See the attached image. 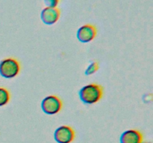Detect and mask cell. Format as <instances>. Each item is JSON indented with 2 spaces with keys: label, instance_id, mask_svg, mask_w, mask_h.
Wrapping results in <instances>:
<instances>
[{
  "label": "cell",
  "instance_id": "6da1fadb",
  "mask_svg": "<svg viewBox=\"0 0 153 143\" xmlns=\"http://www.w3.org/2000/svg\"><path fill=\"white\" fill-rule=\"evenodd\" d=\"M80 100L85 104H94L103 97V87L100 84L92 83L85 85L79 90Z\"/></svg>",
  "mask_w": 153,
  "mask_h": 143
},
{
  "label": "cell",
  "instance_id": "3957f363",
  "mask_svg": "<svg viewBox=\"0 0 153 143\" xmlns=\"http://www.w3.org/2000/svg\"><path fill=\"white\" fill-rule=\"evenodd\" d=\"M63 107V102L61 98L55 95L45 97L41 102V109L47 115H55L59 113Z\"/></svg>",
  "mask_w": 153,
  "mask_h": 143
},
{
  "label": "cell",
  "instance_id": "30bf717a",
  "mask_svg": "<svg viewBox=\"0 0 153 143\" xmlns=\"http://www.w3.org/2000/svg\"><path fill=\"white\" fill-rule=\"evenodd\" d=\"M61 0H44V3L49 7H57Z\"/></svg>",
  "mask_w": 153,
  "mask_h": 143
},
{
  "label": "cell",
  "instance_id": "8992f818",
  "mask_svg": "<svg viewBox=\"0 0 153 143\" xmlns=\"http://www.w3.org/2000/svg\"><path fill=\"white\" fill-rule=\"evenodd\" d=\"M61 16V10L58 7H46L41 10L40 19L42 22L47 25L56 23Z\"/></svg>",
  "mask_w": 153,
  "mask_h": 143
},
{
  "label": "cell",
  "instance_id": "7a4b0ae2",
  "mask_svg": "<svg viewBox=\"0 0 153 143\" xmlns=\"http://www.w3.org/2000/svg\"><path fill=\"white\" fill-rule=\"evenodd\" d=\"M21 66L19 61L13 57L3 59L0 62V75L6 79H12L19 74Z\"/></svg>",
  "mask_w": 153,
  "mask_h": 143
},
{
  "label": "cell",
  "instance_id": "52a82bcc",
  "mask_svg": "<svg viewBox=\"0 0 153 143\" xmlns=\"http://www.w3.org/2000/svg\"><path fill=\"white\" fill-rule=\"evenodd\" d=\"M120 143H143V133L136 129L124 131L120 137Z\"/></svg>",
  "mask_w": 153,
  "mask_h": 143
},
{
  "label": "cell",
  "instance_id": "9c48e42d",
  "mask_svg": "<svg viewBox=\"0 0 153 143\" xmlns=\"http://www.w3.org/2000/svg\"><path fill=\"white\" fill-rule=\"evenodd\" d=\"M100 69V65H99V63L97 61H93L91 63L89 64V66H88V68L85 70V75H91V74H94L97 72V71Z\"/></svg>",
  "mask_w": 153,
  "mask_h": 143
},
{
  "label": "cell",
  "instance_id": "277c9868",
  "mask_svg": "<svg viewBox=\"0 0 153 143\" xmlns=\"http://www.w3.org/2000/svg\"><path fill=\"white\" fill-rule=\"evenodd\" d=\"M75 130L69 125H61L54 133V139L57 143H71L75 139Z\"/></svg>",
  "mask_w": 153,
  "mask_h": 143
},
{
  "label": "cell",
  "instance_id": "ba28073f",
  "mask_svg": "<svg viewBox=\"0 0 153 143\" xmlns=\"http://www.w3.org/2000/svg\"><path fill=\"white\" fill-rule=\"evenodd\" d=\"M10 100V92L6 88L0 87V107H3L8 104Z\"/></svg>",
  "mask_w": 153,
  "mask_h": 143
},
{
  "label": "cell",
  "instance_id": "5b68a950",
  "mask_svg": "<svg viewBox=\"0 0 153 143\" xmlns=\"http://www.w3.org/2000/svg\"><path fill=\"white\" fill-rule=\"evenodd\" d=\"M97 34V27L92 24H85L78 29L76 37L82 43H90L95 39Z\"/></svg>",
  "mask_w": 153,
  "mask_h": 143
}]
</instances>
